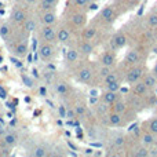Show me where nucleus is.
Segmentation results:
<instances>
[{"label": "nucleus", "instance_id": "nucleus-36", "mask_svg": "<svg viewBox=\"0 0 157 157\" xmlns=\"http://www.w3.org/2000/svg\"><path fill=\"white\" fill-rule=\"evenodd\" d=\"M37 2H39V0H21L22 4H24L25 7H28V8H29V7H33V6H36V4H37Z\"/></svg>", "mask_w": 157, "mask_h": 157}, {"label": "nucleus", "instance_id": "nucleus-19", "mask_svg": "<svg viewBox=\"0 0 157 157\" xmlns=\"http://www.w3.org/2000/svg\"><path fill=\"white\" fill-rule=\"evenodd\" d=\"M108 123L113 127H121L124 124V114H120V113H116V112H110L108 114Z\"/></svg>", "mask_w": 157, "mask_h": 157}, {"label": "nucleus", "instance_id": "nucleus-23", "mask_svg": "<svg viewBox=\"0 0 157 157\" xmlns=\"http://www.w3.org/2000/svg\"><path fill=\"white\" fill-rule=\"evenodd\" d=\"M81 58V54L78 52L77 48H69L68 51H66V62L68 63H77L78 61H80Z\"/></svg>", "mask_w": 157, "mask_h": 157}, {"label": "nucleus", "instance_id": "nucleus-24", "mask_svg": "<svg viewBox=\"0 0 157 157\" xmlns=\"http://www.w3.org/2000/svg\"><path fill=\"white\" fill-rule=\"evenodd\" d=\"M142 81L147 86V88L152 90V88H156L157 87V76L155 73H145V76L142 77Z\"/></svg>", "mask_w": 157, "mask_h": 157}, {"label": "nucleus", "instance_id": "nucleus-3", "mask_svg": "<svg viewBox=\"0 0 157 157\" xmlns=\"http://www.w3.org/2000/svg\"><path fill=\"white\" fill-rule=\"evenodd\" d=\"M39 37H40V41L57 43V26L55 25H40Z\"/></svg>", "mask_w": 157, "mask_h": 157}, {"label": "nucleus", "instance_id": "nucleus-34", "mask_svg": "<svg viewBox=\"0 0 157 157\" xmlns=\"http://www.w3.org/2000/svg\"><path fill=\"white\" fill-rule=\"evenodd\" d=\"M147 25L150 28H157V13H152L147 17Z\"/></svg>", "mask_w": 157, "mask_h": 157}, {"label": "nucleus", "instance_id": "nucleus-31", "mask_svg": "<svg viewBox=\"0 0 157 157\" xmlns=\"http://www.w3.org/2000/svg\"><path fill=\"white\" fill-rule=\"evenodd\" d=\"M102 81H103V84H105V86H108V84H110V83H114V81H120V80H119V75H117L116 72L112 71L110 73H109L108 76L103 78Z\"/></svg>", "mask_w": 157, "mask_h": 157}, {"label": "nucleus", "instance_id": "nucleus-38", "mask_svg": "<svg viewBox=\"0 0 157 157\" xmlns=\"http://www.w3.org/2000/svg\"><path fill=\"white\" fill-rule=\"evenodd\" d=\"M152 73H155V75H156V76H157V63H156V65H155V68H153Z\"/></svg>", "mask_w": 157, "mask_h": 157}, {"label": "nucleus", "instance_id": "nucleus-2", "mask_svg": "<svg viewBox=\"0 0 157 157\" xmlns=\"http://www.w3.org/2000/svg\"><path fill=\"white\" fill-rule=\"evenodd\" d=\"M39 57L44 62H50L55 58L57 54V48H55V43H50V41H40L39 43Z\"/></svg>", "mask_w": 157, "mask_h": 157}, {"label": "nucleus", "instance_id": "nucleus-29", "mask_svg": "<svg viewBox=\"0 0 157 157\" xmlns=\"http://www.w3.org/2000/svg\"><path fill=\"white\" fill-rule=\"evenodd\" d=\"M132 156H135V157H147V156H150V152L146 146H138V147H135Z\"/></svg>", "mask_w": 157, "mask_h": 157}, {"label": "nucleus", "instance_id": "nucleus-39", "mask_svg": "<svg viewBox=\"0 0 157 157\" xmlns=\"http://www.w3.org/2000/svg\"><path fill=\"white\" fill-rule=\"evenodd\" d=\"M155 41H156V44H157V30H156V33H155Z\"/></svg>", "mask_w": 157, "mask_h": 157}, {"label": "nucleus", "instance_id": "nucleus-27", "mask_svg": "<svg viewBox=\"0 0 157 157\" xmlns=\"http://www.w3.org/2000/svg\"><path fill=\"white\" fill-rule=\"evenodd\" d=\"M141 139H142V144H144V145H146V146H152V145H155V142H156L155 134L149 132V131H146V132H144V134H142Z\"/></svg>", "mask_w": 157, "mask_h": 157}, {"label": "nucleus", "instance_id": "nucleus-13", "mask_svg": "<svg viewBox=\"0 0 157 157\" xmlns=\"http://www.w3.org/2000/svg\"><path fill=\"white\" fill-rule=\"evenodd\" d=\"M110 43L114 50H120V48H123V47H125V44H127V36L121 32H117L116 35L112 37Z\"/></svg>", "mask_w": 157, "mask_h": 157}, {"label": "nucleus", "instance_id": "nucleus-30", "mask_svg": "<svg viewBox=\"0 0 157 157\" xmlns=\"http://www.w3.org/2000/svg\"><path fill=\"white\" fill-rule=\"evenodd\" d=\"M146 131L157 135V117H153L146 121Z\"/></svg>", "mask_w": 157, "mask_h": 157}, {"label": "nucleus", "instance_id": "nucleus-25", "mask_svg": "<svg viewBox=\"0 0 157 157\" xmlns=\"http://www.w3.org/2000/svg\"><path fill=\"white\" fill-rule=\"evenodd\" d=\"M59 0H39L37 7L39 10H50V8H55Z\"/></svg>", "mask_w": 157, "mask_h": 157}, {"label": "nucleus", "instance_id": "nucleus-12", "mask_svg": "<svg viewBox=\"0 0 157 157\" xmlns=\"http://www.w3.org/2000/svg\"><path fill=\"white\" fill-rule=\"evenodd\" d=\"M117 62V58H116V54L113 51H105L101 54L99 57V63L103 66H110L113 68Z\"/></svg>", "mask_w": 157, "mask_h": 157}, {"label": "nucleus", "instance_id": "nucleus-1", "mask_svg": "<svg viewBox=\"0 0 157 157\" xmlns=\"http://www.w3.org/2000/svg\"><path fill=\"white\" fill-rule=\"evenodd\" d=\"M29 8L25 7L22 3H18L15 4L13 8H11V13H10V19L8 21L14 25V26H19L21 28L22 25L25 24V21L28 19L29 17Z\"/></svg>", "mask_w": 157, "mask_h": 157}, {"label": "nucleus", "instance_id": "nucleus-17", "mask_svg": "<svg viewBox=\"0 0 157 157\" xmlns=\"http://www.w3.org/2000/svg\"><path fill=\"white\" fill-rule=\"evenodd\" d=\"M39 26H40V24H39L37 17H33V15L28 17V19L25 21V24L22 25V28H24L28 33H33L35 30L39 29Z\"/></svg>", "mask_w": 157, "mask_h": 157}, {"label": "nucleus", "instance_id": "nucleus-33", "mask_svg": "<svg viewBox=\"0 0 157 157\" xmlns=\"http://www.w3.org/2000/svg\"><path fill=\"white\" fill-rule=\"evenodd\" d=\"M120 88H121V84H120V81H114V83H110V84H108V86H105V90H109V91L119 92Z\"/></svg>", "mask_w": 157, "mask_h": 157}, {"label": "nucleus", "instance_id": "nucleus-22", "mask_svg": "<svg viewBox=\"0 0 157 157\" xmlns=\"http://www.w3.org/2000/svg\"><path fill=\"white\" fill-rule=\"evenodd\" d=\"M110 106H112V112H116V113H120V114H125V112H127V109H128V103L125 102L124 99H121V98H119V99Z\"/></svg>", "mask_w": 157, "mask_h": 157}, {"label": "nucleus", "instance_id": "nucleus-5", "mask_svg": "<svg viewBox=\"0 0 157 157\" xmlns=\"http://www.w3.org/2000/svg\"><path fill=\"white\" fill-rule=\"evenodd\" d=\"M39 24L40 25H55L58 21L57 10L55 8H50V10H39Z\"/></svg>", "mask_w": 157, "mask_h": 157}, {"label": "nucleus", "instance_id": "nucleus-14", "mask_svg": "<svg viewBox=\"0 0 157 157\" xmlns=\"http://www.w3.org/2000/svg\"><path fill=\"white\" fill-rule=\"evenodd\" d=\"M14 29H15V26H14L10 21L2 22V24H0V37H2L4 41H7L8 39H10V36L13 35Z\"/></svg>", "mask_w": 157, "mask_h": 157}, {"label": "nucleus", "instance_id": "nucleus-18", "mask_svg": "<svg viewBox=\"0 0 157 157\" xmlns=\"http://www.w3.org/2000/svg\"><path fill=\"white\" fill-rule=\"evenodd\" d=\"M54 90L58 95L65 97V95H68L69 92H71V86H69L65 80H57L54 83Z\"/></svg>", "mask_w": 157, "mask_h": 157}, {"label": "nucleus", "instance_id": "nucleus-15", "mask_svg": "<svg viewBox=\"0 0 157 157\" xmlns=\"http://www.w3.org/2000/svg\"><path fill=\"white\" fill-rule=\"evenodd\" d=\"M124 62L128 63V65H138L141 63V54H139L136 50H128L125 52V57H124Z\"/></svg>", "mask_w": 157, "mask_h": 157}, {"label": "nucleus", "instance_id": "nucleus-8", "mask_svg": "<svg viewBox=\"0 0 157 157\" xmlns=\"http://www.w3.org/2000/svg\"><path fill=\"white\" fill-rule=\"evenodd\" d=\"M72 39V29L68 25H61L57 26V43L59 44H68L71 43Z\"/></svg>", "mask_w": 157, "mask_h": 157}, {"label": "nucleus", "instance_id": "nucleus-28", "mask_svg": "<svg viewBox=\"0 0 157 157\" xmlns=\"http://www.w3.org/2000/svg\"><path fill=\"white\" fill-rule=\"evenodd\" d=\"M92 2L94 0H71V4L75 8H84L88 7L90 4H92Z\"/></svg>", "mask_w": 157, "mask_h": 157}, {"label": "nucleus", "instance_id": "nucleus-10", "mask_svg": "<svg viewBox=\"0 0 157 157\" xmlns=\"http://www.w3.org/2000/svg\"><path fill=\"white\" fill-rule=\"evenodd\" d=\"M99 18L102 22L106 24H110L116 19V10H114L113 6H105L102 10L99 11Z\"/></svg>", "mask_w": 157, "mask_h": 157}, {"label": "nucleus", "instance_id": "nucleus-9", "mask_svg": "<svg viewBox=\"0 0 157 157\" xmlns=\"http://www.w3.org/2000/svg\"><path fill=\"white\" fill-rule=\"evenodd\" d=\"M18 144V134L17 132H4L0 136V146L6 149H11Z\"/></svg>", "mask_w": 157, "mask_h": 157}, {"label": "nucleus", "instance_id": "nucleus-7", "mask_svg": "<svg viewBox=\"0 0 157 157\" xmlns=\"http://www.w3.org/2000/svg\"><path fill=\"white\" fill-rule=\"evenodd\" d=\"M94 78V69L90 65H83L77 71V80L83 84H90Z\"/></svg>", "mask_w": 157, "mask_h": 157}, {"label": "nucleus", "instance_id": "nucleus-11", "mask_svg": "<svg viewBox=\"0 0 157 157\" xmlns=\"http://www.w3.org/2000/svg\"><path fill=\"white\" fill-rule=\"evenodd\" d=\"M76 48L81 54V57H88V55H91L94 52V43H92V40H84V39H81V41L77 44Z\"/></svg>", "mask_w": 157, "mask_h": 157}, {"label": "nucleus", "instance_id": "nucleus-35", "mask_svg": "<svg viewBox=\"0 0 157 157\" xmlns=\"http://www.w3.org/2000/svg\"><path fill=\"white\" fill-rule=\"evenodd\" d=\"M75 113H76V116H83L84 113H86V105H83V103H78V105L75 106Z\"/></svg>", "mask_w": 157, "mask_h": 157}, {"label": "nucleus", "instance_id": "nucleus-21", "mask_svg": "<svg viewBox=\"0 0 157 157\" xmlns=\"http://www.w3.org/2000/svg\"><path fill=\"white\" fill-rule=\"evenodd\" d=\"M149 92V88H147V86L144 83L142 80L136 81V83H134V87H132V94L138 95V97H145V95Z\"/></svg>", "mask_w": 157, "mask_h": 157}, {"label": "nucleus", "instance_id": "nucleus-26", "mask_svg": "<svg viewBox=\"0 0 157 157\" xmlns=\"http://www.w3.org/2000/svg\"><path fill=\"white\" fill-rule=\"evenodd\" d=\"M32 156L33 157H47L48 156V149L44 145H36L32 149Z\"/></svg>", "mask_w": 157, "mask_h": 157}, {"label": "nucleus", "instance_id": "nucleus-16", "mask_svg": "<svg viewBox=\"0 0 157 157\" xmlns=\"http://www.w3.org/2000/svg\"><path fill=\"white\" fill-rule=\"evenodd\" d=\"M119 98H120L119 92L105 90V91L102 92V95H101V102L106 103V105H113V103L116 102V101L119 99Z\"/></svg>", "mask_w": 157, "mask_h": 157}, {"label": "nucleus", "instance_id": "nucleus-20", "mask_svg": "<svg viewBox=\"0 0 157 157\" xmlns=\"http://www.w3.org/2000/svg\"><path fill=\"white\" fill-rule=\"evenodd\" d=\"M97 33H98V29L94 25H88V26L86 25L83 28V32H81V39H84V40H94Z\"/></svg>", "mask_w": 157, "mask_h": 157}, {"label": "nucleus", "instance_id": "nucleus-6", "mask_svg": "<svg viewBox=\"0 0 157 157\" xmlns=\"http://www.w3.org/2000/svg\"><path fill=\"white\" fill-rule=\"evenodd\" d=\"M145 76V66L142 65H134L130 71L127 72V76H125V81L128 84H134L136 81L142 80V77Z\"/></svg>", "mask_w": 157, "mask_h": 157}, {"label": "nucleus", "instance_id": "nucleus-37", "mask_svg": "<svg viewBox=\"0 0 157 157\" xmlns=\"http://www.w3.org/2000/svg\"><path fill=\"white\" fill-rule=\"evenodd\" d=\"M123 145H124V138H123V136H116V138H114V146L121 147Z\"/></svg>", "mask_w": 157, "mask_h": 157}, {"label": "nucleus", "instance_id": "nucleus-4", "mask_svg": "<svg viewBox=\"0 0 157 157\" xmlns=\"http://www.w3.org/2000/svg\"><path fill=\"white\" fill-rule=\"evenodd\" d=\"M69 25L72 28H77V29H83L87 25V13L83 11L81 8H77L76 11L69 15Z\"/></svg>", "mask_w": 157, "mask_h": 157}, {"label": "nucleus", "instance_id": "nucleus-32", "mask_svg": "<svg viewBox=\"0 0 157 157\" xmlns=\"http://www.w3.org/2000/svg\"><path fill=\"white\" fill-rule=\"evenodd\" d=\"M110 72H112V68H110V66H103V65H101L97 73H98V77L102 78V80H103V78L108 76V75L110 73Z\"/></svg>", "mask_w": 157, "mask_h": 157}]
</instances>
